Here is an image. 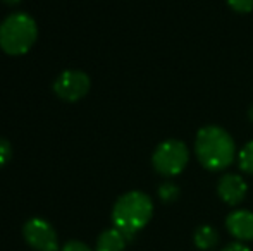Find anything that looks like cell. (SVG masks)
I'll list each match as a JSON object with an SVG mask.
<instances>
[{"label":"cell","instance_id":"52a82bcc","mask_svg":"<svg viewBox=\"0 0 253 251\" xmlns=\"http://www.w3.org/2000/svg\"><path fill=\"white\" fill-rule=\"evenodd\" d=\"M248 193V184L241 176L238 174H224L217 182V194L224 203L234 205L241 203Z\"/></svg>","mask_w":253,"mask_h":251},{"label":"cell","instance_id":"277c9868","mask_svg":"<svg viewBox=\"0 0 253 251\" xmlns=\"http://www.w3.org/2000/svg\"><path fill=\"white\" fill-rule=\"evenodd\" d=\"M190 162V150L179 140H166L155 148L152 165L160 176L174 178L186 169Z\"/></svg>","mask_w":253,"mask_h":251},{"label":"cell","instance_id":"e0dca14e","mask_svg":"<svg viewBox=\"0 0 253 251\" xmlns=\"http://www.w3.org/2000/svg\"><path fill=\"white\" fill-rule=\"evenodd\" d=\"M3 3H7V5H16V3H19L21 0H2Z\"/></svg>","mask_w":253,"mask_h":251},{"label":"cell","instance_id":"8fae6325","mask_svg":"<svg viewBox=\"0 0 253 251\" xmlns=\"http://www.w3.org/2000/svg\"><path fill=\"white\" fill-rule=\"evenodd\" d=\"M238 165L245 174L253 176V140L248 141L238 153Z\"/></svg>","mask_w":253,"mask_h":251},{"label":"cell","instance_id":"7c38bea8","mask_svg":"<svg viewBox=\"0 0 253 251\" xmlns=\"http://www.w3.org/2000/svg\"><path fill=\"white\" fill-rule=\"evenodd\" d=\"M159 198L164 203H172V201H176L179 198V186L170 181L164 182L159 188Z\"/></svg>","mask_w":253,"mask_h":251},{"label":"cell","instance_id":"5b68a950","mask_svg":"<svg viewBox=\"0 0 253 251\" xmlns=\"http://www.w3.org/2000/svg\"><path fill=\"white\" fill-rule=\"evenodd\" d=\"M91 81L90 76L83 71H64L62 74H59L55 81H53V91L55 95L64 102H78L81 98H84L90 91Z\"/></svg>","mask_w":253,"mask_h":251},{"label":"cell","instance_id":"3957f363","mask_svg":"<svg viewBox=\"0 0 253 251\" xmlns=\"http://www.w3.org/2000/svg\"><path fill=\"white\" fill-rule=\"evenodd\" d=\"M38 38L37 21L26 12H14L0 23V48L7 55H24Z\"/></svg>","mask_w":253,"mask_h":251},{"label":"cell","instance_id":"7a4b0ae2","mask_svg":"<svg viewBox=\"0 0 253 251\" xmlns=\"http://www.w3.org/2000/svg\"><path fill=\"white\" fill-rule=\"evenodd\" d=\"M153 215V201L143 191H127L117 198L112 208L114 227L119 229L127 239L150 222Z\"/></svg>","mask_w":253,"mask_h":251},{"label":"cell","instance_id":"30bf717a","mask_svg":"<svg viewBox=\"0 0 253 251\" xmlns=\"http://www.w3.org/2000/svg\"><path fill=\"white\" fill-rule=\"evenodd\" d=\"M195 246L200 250H212L219 243V232L212 225H200L193 236Z\"/></svg>","mask_w":253,"mask_h":251},{"label":"cell","instance_id":"ba28073f","mask_svg":"<svg viewBox=\"0 0 253 251\" xmlns=\"http://www.w3.org/2000/svg\"><path fill=\"white\" fill-rule=\"evenodd\" d=\"M226 227L238 241H253V214L248 210H234L227 215Z\"/></svg>","mask_w":253,"mask_h":251},{"label":"cell","instance_id":"5bb4252c","mask_svg":"<svg viewBox=\"0 0 253 251\" xmlns=\"http://www.w3.org/2000/svg\"><path fill=\"white\" fill-rule=\"evenodd\" d=\"M10 157H12V144L5 138H0V169L10 160Z\"/></svg>","mask_w":253,"mask_h":251},{"label":"cell","instance_id":"9a60e30c","mask_svg":"<svg viewBox=\"0 0 253 251\" xmlns=\"http://www.w3.org/2000/svg\"><path fill=\"white\" fill-rule=\"evenodd\" d=\"M60 251H93L88 245H84V243L81 241H67L66 245L62 246V250Z\"/></svg>","mask_w":253,"mask_h":251},{"label":"cell","instance_id":"9c48e42d","mask_svg":"<svg viewBox=\"0 0 253 251\" xmlns=\"http://www.w3.org/2000/svg\"><path fill=\"white\" fill-rule=\"evenodd\" d=\"M127 238L119 231L112 227L103 231L97 239V248L95 251H124L126 250Z\"/></svg>","mask_w":253,"mask_h":251},{"label":"cell","instance_id":"ac0fdd59","mask_svg":"<svg viewBox=\"0 0 253 251\" xmlns=\"http://www.w3.org/2000/svg\"><path fill=\"white\" fill-rule=\"evenodd\" d=\"M248 119H250V121L253 122V105L250 108H248Z\"/></svg>","mask_w":253,"mask_h":251},{"label":"cell","instance_id":"6da1fadb","mask_svg":"<svg viewBox=\"0 0 253 251\" xmlns=\"http://www.w3.org/2000/svg\"><path fill=\"white\" fill-rule=\"evenodd\" d=\"M195 153L207 171L219 172L236 160V143L220 126H203L197 133Z\"/></svg>","mask_w":253,"mask_h":251},{"label":"cell","instance_id":"2e32d148","mask_svg":"<svg viewBox=\"0 0 253 251\" xmlns=\"http://www.w3.org/2000/svg\"><path fill=\"white\" fill-rule=\"evenodd\" d=\"M222 251H250V250H248V246H245L243 243H231V245H227Z\"/></svg>","mask_w":253,"mask_h":251},{"label":"cell","instance_id":"4fadbf2b","mask_svg":"<svg viewBox=\"0 0 253 251\" xmlns=\"http://www.w3.org/2000/svg\"><path fill=\"white\" fill-rule=\"evenodd\" d=\"M227 5L238 14H248L253 10V0H227Z\"/></svg>","mask_w":253,"mask_h":251},{"label":"cell","instance_id":"8992f818","mask_svg":"<svg viewBox=\"0 0 253 251\" xmlns=\"http://www.w3.org/2000/svg\"><path fill=\"white\" fill-rule=\"evenodd\" d=\"M23 236L35 251H59L57 232L45 218H30L23 227Z\"/></svg>","mask_w":253,"mask_h":251}]
</instances>
